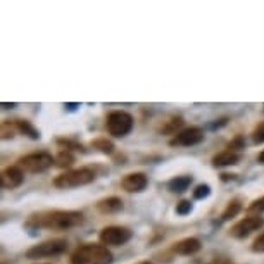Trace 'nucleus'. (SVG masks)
<instances>
[{"instance_id":"1","label":"nucleus","mask_w":264,"mask_h":264,"mask_svg":"<svg viewBox=\"0 0 264 264\" xmlns=\"http://www.w3.org/2000/svg\"><path fill=\"white\" fill-rule=\"evenodd\" d=\"M83 223V213L80 211H43L29 216L28 226L47 230H67Z\"/></svg>"},{"instance_id":"2","label":"nucleus","mask_w":264,"mask_h":264,"mask_svg":"<svg viewBox=\"0 0 264 264\" xmlns=\"http://www.w3.org/2000/svg\"><path fill=\"white\" fill-rule=\"evenodd\" d=\"M112 259L111 251L97 244L80 245L71 254V264H112Z\"/></svg>"},{"instance_id":"3","label":"nucleus","mask_w":264,"mask_h":264,"mask_svg":"<svg viewBox=\"0 0 264 264\" xmlns=\"http://www.w3.org/2000/svg\"><path fill=\"white\" fill-rule=\"evenodd\" d=\"M97 173L95 169L92 168H80V169H71V171H66L62 175L55 176L54 185L57 188H76V187H83V185H88L92 182H95Z\"/></svg>"},{"instance_id":"4","label":"nucleus","mask_w":264,"mask_h":264,"mask_svg":"<svg viewBox=\"0 0 264 264\" xmlns=\"http://www.w3.org/2000/svg\"><path fill=\"white\" fill-rule=\"evenodd\" d=\"M67 251V242L61 239L47 240L33 245L31 249L26 251V258L28 259H41V258H52V256H61Z\"/></svg>"},{"instance_id":"5","label":"nucleus","mask_w":264,"mask_h":264,"mask_svg":"<svg viewBox=\"0 0 264 264\" xmlns=\"http://www.w3.org/2000/svg\"><path fill=\"white\" fill-rule=\"evenodd\" d=\"M133 130V116L124 111H114L107 118V131L116 138L126 137Z\"/></svg>"},{"instance_id":"6","label":"nucleus","mask_w":264,"mask_h":264,"mask_svg":"<svg viewBox=\"0 0 264 264\" xmlns=\"http://www.w3.org/2000/svg\"><path fill=\"white\" fill-rule=\"evenodd\" d=\"M54 163H55V157H52L50 154L33 152V154H28V156L21 157V159L17 161V166L28 173H41V171H47Z\"/></svg>"},{"instance_id":"7","label":"nucleus","mask_w":264,"mask_h":264,"mask_svg":"<svg viewBox=\"0 0 264 264\" xmlns=\"http://www.w3.org/2000/svg\"><path fill=\"white\" fill-rule=\"evenodd\" d=\"M99 239L104 245L119 247V245L126 244L131 239V232L124 226H107L100 232Z\"/></svg>"},{"instance_id":"8","label":"nucleus","mask_w":264,"mask_h":264,"mask_svg":"<svg viewBox=\"0 0 264 264\" xmlns=\"http://www.w3.org/2000/svg\"><path fill=\"white\" fill-rule=\"evenodd\" d=\"M263 226H264V220L261 216H249L240 220L237 225H233L232 230H230V235L235 237V239H245V237L258 232Z\"/></svg>"},{"instance_id":"9","label":"nucleus","mask_w":264,"mask_h":264,"mask_svg":"<svg viewBox=\"0 0 264 264\" xmlns=\"http://www.w3.org/2000/svg\"><path fill=\"white\" fill-rule=\"evenodd\" d=\"M204 140V131L197 126H190L185 128V130L180 131L178 135L169 140V145L171 147H190V145H197Z\"/></svg>"},{"instance_id":"10","label":"nucleus","mask_w":264,"mask_h":264,"mask_svg":"<svg viewBox=\"0 0 264 264\" xmlns=\"http://www.w3.org/2000/svg\"><path fill=\"white\" fill-rule=\"evenodd\" d=\"M24 182V173L19 166H10L0 173V185L2 188H17Z\"/></svg>"},{"instance_id":"11","label":"nucleus","mask_w":264,"mask_h":264,"mask_svg":"<svg viewBox=\"0 0 264 264\" xmlns=\"http://www.w3.org/2000/svg\"><path fill=\"white\" fill-rule=\"evenodd\" d=\"M147 183H149V180L143 173H130L121 180V187L130 194H138V192L145 190Z\"/></svg>"},{"instance_id":"12","label":"nucleus","mask_w":264,"mask_h":264,"mask_svg":"<svg viewBox=\"0 0 264 264\" xmlns=\"http://www.w3.org/2000/svg\"><path fill=\"white\" fill-rule=\"evenodd\" d=\"M201 247L202 245L197 239L188 237V239H183L173 245V252H175V254H180V256H194L201 251Z\"/></svg>"},{"instance_id":"13","label":"nucleus","mask_w":264,"mask_h":264,"mask_svg":"<svg viewBox=\"0 0 264 264\" xmlns=\"http://www.w3.org/2000/svg\"><path fill=\"white\" fill-rule=\"evenodd\" d=\"M123 209V201L119 197H107L97 202V211L102 214H116Z\"/></svg>"},{"instance_id":"14","label":"nucleus","mask_w":264,"mask_h":264,"mask_svg":"<svg viewBox=\"0 0 264 264\" xmlns=\"http://www.w3.org/2000/svg\"><path fill=\"white\" fill-rule=\"evenodd\" d=\"M240 159H242V156H240L239 152H232V150H225V152L218 154V156H214L213 159V164L216 166V168H223V166H233V164H239Z\"/></svg>"},{"instance_id":"15","label":"nucleus","mask_w":264,"mask_h":264,"mask_svg":"<svg viewBox=\"0 0 264 264\" xmlns=\"http://www.w3.org/2000/svg\"><path fill=\"white\" fill-rule=\"evenodd\" d=\"M16 128H17V131L22 135H26L28 138H31V140H38L40 138V133H38V130H36L35 126H33L29 121H24V119H16Z\"/></svg>"},{"instance_id":"16","label":"nucleus","mask_w":264,"mask_h":264,"mask_svg":"<svg viewBox=\"0 0 264 264\" xmlns=\"http://www.w3.org/2000/svg\"><path fill=\"white\" fill-rule=\"evenodd\" d=\"M192 183V176H176V178H173L171 182H169V190L175 192V194H183V192L188 190V187H190Z\"/></svg>"},{"instance_id":"17","label":"nucleus","mask_w":264,"mask_h":264,"mask_svg":"<svg viewBox=\"0 0 264 264\" xmlns=\"http://www.w3.org/2000/svg\"><path fill=\"white\" fill-rule=\"evenodd\" d=\"M183 126V119L182 118H173L171 121H168L161 128V133L164 135H178L180 133V128Z\"/></svg>"},{"instance_id":"18","label":"nucleus","mask_w":264,"mask_h":264,"mask_svg":"<svg viewBox=\"0 0 264 264\" xmlns=\"http://www.w3.org/2000/svg\"><path fill=\"white\" fill-rule=\"evenodd\" d=\"M92 147L102 154H107V156H111V154L114 152V143L111 140H107V138H97V140L92 142Z\"/></svg>"},{"instance_id":"19","label":"nucleus","mask_w":264,"mask_h":264,"mask_svg":"<svg viewBox=\"0 0 264 264\" xmlns=\"http://www.w3.org/2000/svg\"><path fill=\"white\" fill-rule=\"evenodd\" d=\"M74 163V156L69 152V150H61V152L55 156V166L59 168H69Z\"/></svg>"},{"instance_id":"20","label":"nucleus","mask_w":264,"mask_h":264,"mask_svg":"<svg viewBox=\"0 0 264 264\" xmlns=\"http://www.w3.org/2000/svg\"><path fill=\"white\" fill-rule=\"evenodd\" d=\"M240 209H242V204H240V201H232L226 206L223 216H221V220L226 221V220H232V218H235L237 214L240 213Z\"/></svg>"},{"instance_id":"21","label":"nucleus","mask_w":264,"mask_h":264,"mask_svg":"<svg viewBox=\"0 0 264 264\" xmlns=\"http://www.w3.org/2000/svg\"><path fill=\"white\" fill-rule=\"evenodd\" d=\"M17 131L16 123L14 121H3L2 123V138L7 140V138H14V133Z\"/></svg>"},{"instance_id":"22","label":"nucleus","mask_w":264,"mask_h":264,"mask_svg":"<svg viewBox=\"0 0 264 264\" xmlns=\"http://www.w3.org/2000/svg\"><path fill=\"white\" fill-rule=\"evenodd\" d=\"M247 211L251 214H261V213H264V195H263V197H259V199H256V201L247 207Z\"/></svg>"},{"instance_id":"23","label":"nucleus","mask_w":264,"mask_h":264,"mask_svg":"<svg viewBox=\"0 0 264 264\" xmlns=\"http://www.w3.org/2000/svg\"><path fill=\"white\" fill-rule=\"evenodd\" d=\"M209 194H211L209 185H199V187L194 190V197L197 199V201H202V199L209 197Z\"/></svg>"},{"instance_id":"24","label":"nucleus","mask_w":264,"mask_h":264,"mask_svg":"<svg viewBox=\"0 0 264 264\" xmlns=\"http://www.w3.org/2000/svg\"><path fill=\"white\" fill-rule=\"evenodd\" d=\"M252 140H254V143H264V121L259 123L258 126H256V130L252 131Z\"/></svg>"},{"instance_id":"25","label":"nucleus","mask_w":264,"mask_h":264,"mask_svg":"<svg viewBox=\"0 0 264 264\" xmlns=\"http://www.w3.org/2000/svg\"><path fill=\"white\" fill-rule=\"evenodd\" d=\"M192 213V202L190 201H182L176 204V214L180 216H187V214Z\"/></svg>"},{"instance_id":"26","label":"nucleus","mask_w":264,"mask_h":264,"mask_svg":"<svg viewBox=\"0 0 264 264\" xmlns=\"http://www.w3.org/2000/svg\"><path fill=\"white\" fill-rule=\"evenodd\" d=\"M57 143L61 147H64L62 150H71V149H73V150H83L81 145H78V143H74V142H71V140H59Z\"/></svg>"},{"instance_id":"27","label":"nucleus","mask_w":264,"mask_h":264,"mask_svg":"<svg viewBox=\"0 0 264 264\" xmlns=\"http://www.w3.org/2000/svg\"><path fill=\"white\" fill-rule=\"evenodd\" d=\"M244 149V140H242V137H237L235 140H233L232 143L228 145V150H232V152H239V150H242ZM240 154V152H239Z\"/></svg>"},{"instance_id":"28","label":"nucleus","mask_w":264,"mask_h":264,"mask_svg":"<svg viewBox=\"0 0 264 264\" xmlns=\"http://www.w3.org/2000/svg\"><path fill=\"white\" fill-rule=\"evenodd\" d=\"M252 251L254 252H264V233L263 235H259L258 239L254 240V244H252Z\"/></svg>"},{"instance_id":"29","label":"nucleus","mask_w":264,"mask_h":264,"mask_svg":"<svg viewBox=\"0 0 264 264\" xmlns=\"http://www.w3.org/2000/svg\"><path fill=\"white\" fill-rule=\"evenodd\" d=\"M209 264H232V263H230L228 259H213Z\"/></svg>"},{"instance_id":"30","label":"nucleus","mask_w":264,"mask_h":264,"mask_svg":"<svg viewBox=\"0 0 264 264\" xmlns=\"http://www.w3.org/2000/svg\"><path fill=\"white\" fill-rule=\"evenodd\" d=\"M258 161H259V163H263V164H264V150H263V152L258 156Z\"/></svg>"},{"instance_id":"31","label":"nucleus","mask_w":264,"mask_h":264,"mask_svg":"<svg viewBox=\"0 0 264 264\" xmlns=\"http://www.w3.org/2000/svg\"><path fill=\"white\" fill-rule=\"evenodd\" d=\"M138 264H152L150 261H142V263H138Z\"/></svg>"},{"instance_id":"32","label":"nucleus","mask_w":264,"mask_h":264,"mask_svg":"<svg viewBox=\"0 0 264 264\" xmlns=\"http://www.w3.org/2000/svg\"><path fill=\"white\" fill-rule=\"evenodd\" d=\"M36 264H45V263H36Z\"/></svg>"}]
</instances>
